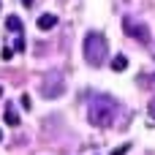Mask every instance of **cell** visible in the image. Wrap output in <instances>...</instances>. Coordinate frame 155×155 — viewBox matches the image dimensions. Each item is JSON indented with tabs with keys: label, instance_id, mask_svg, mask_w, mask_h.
I'll return each instance as SVG.
<instances>
[{
	"label": "cell",
	"instance_id": "obj_1",
	"mask_svg": "<svg viewBox=\"0 0 155 155\" xmlns=\"http://www.w3.org/2000/svg\"><path fill=\"white\" fill-rule=\"evenodd\" d=\"M120 114V104L112 98V95H95L87 106V120L95 125V128H109Z\"/></svg>",
	"mask_w": 155,
	"mask_h": 155
},
{
	"label": "cell",
	"instance_id": "obj_2",
	"mask_svg": "<svg viewBox=\"0 0 155 155\" xmlns=\"http://www.w3.org/2000/svg\"><path fill=\"white\" fill-rule=\"evenodd\" d=\"M106 57H109V41H106V35H101V33H87V35H84V60L98 68V65L106 63Z\"/></svg>",
	"mask_w": 155,
	"mask_h": 155
},
{
	"label": "cell",
	"instance_id": "obj_3",
	"mask_svg": "<svg viewBox=\"0 0 155 155\" xmlns=\"http://www.w3.org/2000/svg\"><path fill=\"white\" fill-rule=\"evenodd\" d=\"M123 30H125V35H131L134 41H142V44L150 41V27H147L144 22H136L134 16H125V19H123Z\"/></svg>",
	"mask_w": 155,
	"mask_h": 155
},
{
	"label": "cell",
	"instance_id": "obj_4",
	"mask_svg": "<svg viewBox=\"0 0 155 155\" xmlns=\"http://www.w3.org/2000/svg\"><path fill=\"white\" fill-rule=\"evenodd\" d=\"M63 90H65V79L60 76V74H46L44 76V84H41V95L44 98H57V95H63Z\"/></svg>",
	"mask_w": 155,
	"mask_h": 155
},
{
	"label": "cell",
	"instance_id": "obj_5",
	"mask_svg": "<svg viewBox=\"0 0 155 155\" xmlns=\"http://www.w3.org/2000/svg\"><path fill=\"white\" fill-rule=\"evenodd\" d=\"M54 25H57V16H54V14H41V16H38V27H41V30H52Z\"/></svg>",
	"mask_w": 155,
	"mask_h": 155
},
{
	"label": "cell",
	"instance_id": "obj_6",
	"mask_svg": "<svg viewBox=\"0 0 155 155\" xmlns=\"http://www.w3.org/2000/svg\"><path fill=\"white\" fill-rule=\"evenodd\" d=\"M5 125H11V128H16V125H19V112L14 109V104H8V106H5Z\"/></svg>",
	"mask_w": 155,
	"mask_h": 155
},
{
	"label": "cell",
	"instance_id": "obj_7",
	"mask_svg": "<svg viewBox=\"0 0 155 155\" xmlns=\"http://www.w3.org/2000/svg\"><path fill=\"white\" fill-rule=\"evenodd\" d=\"M112 68H114V71H125V68H128V57H125V54H114V57H112Z\"/></svg>",
	"mask_w": 155,
	"mask_h": 155
},
{
	"label": "cell",
	"instance_id": "obj_8",
	"mask_svg": "<svg viewBox=\"0 0 155 155\" xmlns=\"http://www.w3.org/2000/svg\"><path fill=\"white\" fill-rule=\"evenodd\" d=\"M5 27H8L11 33H22V19H19V16H8V19H5Z\"/></svg>",
	"mask_w": 155,
	"mask_h": 155
},
{
	"label": "cell",
	"instance_id": "obj_9",
	"mask_svg": "<svg viewBox=\"0 0 155 155\" xmlns=\"http://www.w3.org/2000/svg\"><path fill=\"white\" fill-rule=\"evenodd\" d=\"M128 150H131V144H123V147H114V150H112V155H125Z\"/></svg>",
	"mask_w": 155,
	"mask_h": 155
},
{
	"label": "cell",
	"instance_id": "obj_10",
	"mask_svg": "<svg viewBox=\"0 0 155 155\" xmlns=\"http://www.w3.org/2000/svg\"><path fill=\"white\" fill-rule=\"evenodd\" d=\"M19 104H22V109H30V106H33V101H30V95H22V101H19Z\"/></svg>",
	"mask_w": 155,
	"mask_h": 155
},
{
	"label": "cell",
	"instance_id": "obj_11",
	"mask_svg": "<svg viewBox=\"0 0 155 155\" xmlns=\"http://www.w3.org/2000/svg\"><path fill=\"white\" fill-rule=\"evenodd\" d=\"M11 57H14V49L5 46V49H3V60H11Z\"/></svg>",
	"mask_w": 155,
	"mask_h": 155
},
{
	"label": "cell",
	"instance_id": "obj_12",
	"mask_svg": "<svg viewBox=\"0 0 155 155\" xmlns=\"http://www.w3.org/2000/svg\"><path fill=\"white\" fill-rule=\"evenodd\" d=\"M147 112H150V117L155 120V98H150V106H147Z\"/></svg>",
	"mask_w": 155,
	"mask_h": 155
},
{
	"label": "cell",
	"instance_id": "obj_13",
	"mask_svg": "<svg viewBox=\"0 0 155 155\" xmlns=\"http://www.w3.org/2000/svg\"><path fill=\"white\" fill-rule=\"evenodd\" d=\"M22 5H27V8H30V5H33V0H22Z\"/></svg>",
	"mask_w": 155,
	"mask_h": 155
},
{
	"label": "cell",
	"instance_id": "obj_14",
	"mask_svg": "<svg viewBox=\"0 0 155 155\" xmlns=\"http://www.w3.org/2000/svg\"><path fill=\"white\" fill-rule=\"evenodd\" d=\"M0 142H3V131H0Z\"/></svg>",
	"mask_w": 155,
	"mask_h": 155
},
{
	"label": "cell",
	"instance_id": "obj_15",
	"mask_svg": "<svg viewBox=\"0 0 155 155\" xmlns=\"http://www.w3.org/2000/svg\"><path fill=\"white\" fill-rule=\"evenodd\" d=\"M0 95H3V87H0Z\"/></svg>",
	"mask_w": 155,
	"mask_h": 155
},
{
	"label": "cell",
	"instance_id": "obj_16",
	"mask_svg": "<svg viewBox=\"0 0 155 155\" xmlns=\"http://www.w3.org/2000/svg\"><path fill=\"white\" fill-rule=\"evenodd\" d=\"M153 79H155V76H153Z\"/></svg>",
	"mask_w": 155,
	"mask_h": 155
}]
</instances>
